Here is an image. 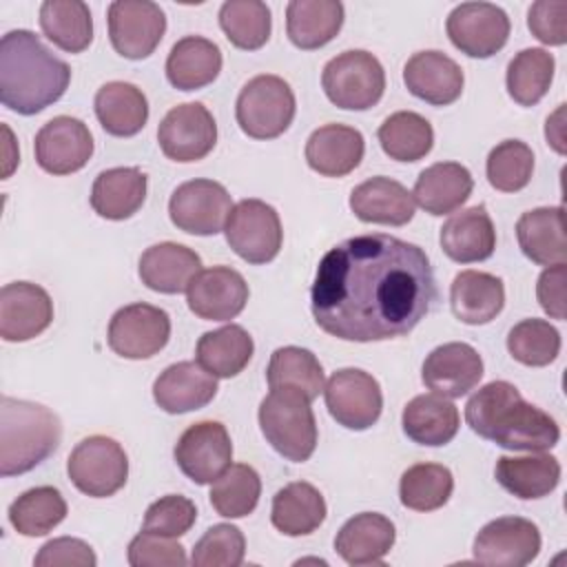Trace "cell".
Instances as JSON below:
<instances>
[{
	"label": "cell",
	"mask_w": 567,
	"mask_h": 567,
	"mask_svg": "<svg viewBox=\"0 0 567 567\" xmlns=\"http://www.w3.org/2000/svg\"><path fill=\"white\" fill-rule=\"evenodd\" d=\"M434 301L436 279L425 250L383 233L332 246L310 290L315 323L357 343L405 337Z\"/></svg>",
	"instance_id": "cell-1"
},
{
	"label": "cell",
	"mask_w": 567,
	"mask_h": 567,
	"mask_svg": "<svg viewBox=\"0 0 567 567\" xmlns=\"http://www.w3.org/2000/svg\"><path fill=\"white\" fill-rule=\"evenodd\" d=\"M465 421L474 434L514 452H545L560 439L558 423L527 403L509 381H489L465 403Z\"/></svg>",
	"instance_id": "cell-2"
},
{
	"label": "cell",
	"mask_w": 567,
	"mask_h": 567,
	"mask_svg": "<svg viewBox=\"0 0 567 567\" xmlns=\"http://www.w3.org/2000/svg\"><path fill=\"white\" fill-rule=\"evenodd\" d=\"M71 69L29 29L7 31L0 40V102L20 115H35L58 102Z\"/></svg>",
	"instance_id": "cell-3"
},
{
	"label": "cell",
	"mask_w": 567,
	"mask_h": 567,
	"mask_svg": "<svg viewBox=\"0 0 567 567\" xmlns=\"http://www.w3.org/2000/svg\"><path fill=\"white\" fill-rule=\"evenodd\" d=\"M62 423L49 408L2 396L0 401V474L31 472L60 445Z\"/></svg>",
	"instance_id": "cell-4"
},
{
	"label": "cell",
	"mask_w": 567,
	"mask_h": 567,
	"mask_svg": "<svg viewBox=\"0 0 567 567\" xmlns=\"http://www.w3.org/2000/svg\"><path fill=\"white\" fill-rule=\"evenodd\" d=\"M259 427L286 461L303 463L317 447L315 412L299 390L272 388L259 403Z\"/></svg>",
	"instance_id": "cell-5"
},
{
	"label": "cell",
	"mask_w": 567,
	"mask_h": 567,
	"mask_svg": "<svg viewBox=\"0 0 567 567\" xmlns=\"http://www.w3.org/2000/svg\"><path fill=\"white\" fill-rule=\"evenodd\" d=\"M297 102L290 84L279 75H255L235 102L239 128L252 140H272L288 131L295 120Z\"/></svg>",
	"instance_id": "cell-6"
},
{
	"label": "cell",
	"mask_w": 567,
	"mask_h": 567,
	"mask_svg": "<svg viewBox=\"0 0 567 567\" xmlns=\"http://www.w3.org/2000/svg\"><path fill=\"white\" fill-rule=\"evenodd\" d=\"M321 86L334 106L368 111L383 97L385 71L370 51L350 49L328 60L321 73Z\"/></svg>",
	"instance_id": "cell-7"
},
{
	"label": "cell",
	"mask_w": 567,
	"mask_h": 567,
	"mask_svg": "<svg viewBox=\"0 0 567 567\" xmlns=\"http://www.w3.org/2000/svg\"><path fill=\"white\" fill-rule=\"evenodd\" d=\"M66 472L82 494L106 498L124 487L128 478V456L115 439L93 434L71 450Z\"/></svg>",
	"instance_id": "cell-8"
},
{
	"label": "cell",
	"mask_w": 567,
	"mask_h": 567,
	"mask_svg": "<svg viewBox=\"0 0 567 567\" xmlns=\"http://www.w3.org/2000/svg\"><path fill=\"white\" fill-rule=\"evenodd\" d=\"M224 235L233 252L252 266L272 261L284 241L279 213L261 199H241L235 204Z\"/></svg>",
	"instance_id": "cell-9"
},
{
	"label": "cell",
	"mask_w": 567,
	"mask_h": 567,
	"mask_svg": "<svg viewBox=\"0 0 567 567\" xmlns=\"http://www.w3.org/2000/svg\"><path fill=\"white\" fill-rule=\"evenodd\" d=\"M323 396L330 416L354 432L372 427L383 410L379 381L359 368H341L332 372L323 385Z\"/></svg>",
	"instance_id": "cell-10"
},
{
	"label": "cell",
	"mask_w": 567,
	"mask_h": 567,
	"mask_svg": "<svg viewBox=\"0 0 567 567\" xmlns=\"http://www.w3.org/2000/svg\"><path fill=\"white\" fill-rule=\"evenodd\" d=\"M168 312L144 301L120 308L109 321V348L124 359H151L168 343Z\"/></svg>",
	"instance_id": "cell-11"
},
{
	"label": "cell",
	"mask_w": 567,
	"mask_h": 567,
	"mask_svg": "<svg viewBox=\"0 0 567 567\" xmlns=\"http://www.w3.org/2000/svg\"><path fill=\"white\" fill-rule=\"evenodd\" d=\"M233 210V199L224 184L215 179H190L179 184L168 199L171 221L188 235H217Z\"/></svg>",
	"instance_id": "cell-12"
},
{
	"label": "cell",
	"mask_w": 567,
	"mask_h": 567,
	"mask_svg": "<svg viewBox=\"0 0 567 567\" xmlns=\"http://www.w3.org/2000/svg\"><path fill=\"white\" fill-rule=\"evenodd\" d=\"M113 49L128 60L148 58L164 38L166 16L151 0H115L106 11Z\"/></svg>",
	"instance_id": "cell-13"
},
{
	"label": "cell",
	"mask_w": 567,
	"mask_h": 567,
	"mask_svg": "<svg viewBox=\"0 0 567 567\" xmlns=\"http://www.w3.org/2000/svg\"><path fill=\"white\" fill-rule=\"evenodd\" d=\"M445 31L461 53L483 60L507 44L509 18L492 2H463L450 11Z\"/></svg>",
	"instance_id": "cell-14"
},
{
	"label": "cell",
	"mask_w": 567,
	"mask_h": 567,
	"mask_svg": "<svg viewBox=\"0 0 567 567\" xmlns=\"http://www.w3.org/2000/svg\"><path fill=\"white\" fill-rule=\"evenodd\" d=\"M162 153L173 162H199L217 144V124L202 102L173 106L157 126Z\"/></svg>",
	"instance_id": "cell-15"
},
{
	"label": "cell",
	"mask_w": 567,
	"mask_h": 567,
	"mask_svg": "<svg viewBox=\"0 0 567 567\" xmlns=\"http://www.w3.org/2000/svg\"><path fill=\"white\" fill-rule=\"evenodd\" d=\"M173 456L184 476L197 485H208L230 467V434L219 421L193 423L177 439Z\"/></svg>",
	"instance_id": "cell-16"
},
{
	"label": "cell",
	"mask_w": 567,
	"mask_h": 567,
	"mask_svg": "<svg viewBox=\"0 0 567 567\" xmlns=\"http://www.w3.org/2000/svg\"><path fill=\"white\" fill-rule=\"evenodd\" d=\"M474 560L489 567H523L540 551L538 527L520 516H501L481 527L474 538Z\"/></svg>",
	"instance_id": "cell-17"
},
{
	"label": "cell",
	"mask_w": 567,
	"mask_h": 567,
	"mask_svg": "<svg viewBox=\"0 0 567 567\" xmlns=\"http://www.w3.org/2000/svg\"><path fill=\"white\" fill-rule=\"evenodd\" d=\"M35 162L51 175H71L86 166L93 155V135L89 126L71 115L49 120L33 142Z\"/></svg>",
	"instance_id": "cell-18"
},
{
	"label": "cell",
	"mask_w": 567,
	"mask_h": 567,
	"mask_svg": "<svg viewBox=\"0 0 567 567\" xmlns=\"http://www.w3.org/2000/svg\"><path fill=\"white\" fill-rule=\"evenodd\" d=\"M53 321L49 292L31 281H11L0 290V337L11 343L42 334Z\"/></svg>",
	"instance_id": "cell-19"
},
{
	"label": "cell",
	"mask_w": 567,
	"mask_h": 567,
	"mask_svg": "<svg viewBox=\"0 0 567 567\" xmlns=\"http://www.w3.org/2000/svg\"><path fill=\"white\" fill-rule=\"evenodd\" d=\"M248 301V284L230 266L202 270L186 290V303L204 321H230Z\"/></svg>",
	"instance_id": "cell-20"
},
{
	"label": "cell",
	"mask_w": 567,
	"mask_h": 567,
	"mask_svg": "<svg viewBox=\"0 0 567 567\" xmlns=\"http://www.w3.org/2000/svg\"><path fill=\"white\" fill-rule=\"evenodd\" d=\"M483 359L470 343L450 341L436 346L423 361L421 379L427 390L445 399H461L478 385Z\"/></svg>",
	"instance_id": "cell-21"
},
{
	"label": "cell",
	"mask_w": 567,
	"mask_h": 567,
	"mask_svg": "<svg viewBox=\"0 0 567 567\" xmlns=\"http://www.w3.org/2000/svg\"><path fill=\"white\" fill-rule=\"evenodd\" d=\"M403 82L408 91L432 104L447 106L463 93V69L443 51H419L403 66Z\"/></svg>",
	"instance_id": "cell-22"
},
{
	"label": "cell",
	"mask_w": 567,
	"mask_h": 567,
	"mask_svg": "<svg viewBox=\"0 0 567 567\" xmlns=\"http://www.w3.org/2000/svg\"><path fill=\"white\" fill-rule=\"evenodd\" d=\"M217 394V377L195 361L168 365L153 383L155 403L168 414H184L206 408Z\"/></svg>",
	"instance_id": "cell-23"
},
{
	"label": "cell",
	"mask_w": 567,
	"mask_h": 567,
	"mask_svg": "<svg viewBox=\"0 0 567 567\" xmlns=\"http://www.w3.org/2000/svg\"><path fill=\"white\" fill-rule=\"evenodd\" d=\"M140 279L148 290L162 295L186 292L190 281L202 272L199 255L175 241L148 246L140 257Z\"/></svg>",
	"instance_id": "cell-24"
},
{
	"label": "cell",
	"mask_w": 567,
	"mask_h": 567,
	"mask_svg": "<svg viewBox=\"0 0 567 567\" xmlns=\"http://www.w3.org/2000/svg\"><path fill=\"white\" fill-rule=\"evenodd\" d=\"M365 153L361 131L346 124H326L310 133L306 142L308 166L323 177H343L352 173Z\"/></svg>",
	"instance_id": "cell-25"
},
{
	"label": "cell",
	"mask_w": 567,
	"mask_h": 567,
	"mask_svg": "<svg viewBox=\"0 0 567 567\" xmlns=\"http://www.w3.org/2000/svg\"><path fill=\"white\" fill-rule=\"evenodd\" d=\"M350 210L365 224L405 226L414 217V197L401 182L379 175L352 188Z\"/></svg>",
	"instance_id": "cell-26"
},
{
	"label": "cell",
	"mask_w": 567,
	"mask_h": 567,
	"mask_svg": "<svg viewBox=\"0 0 567 567\" xmlns=\"http://www.w3.org/2000/svg\"><path fill=\"white\" fill-rule=\"evenodd\" d=\"M396 538L394 523L377 512H361L348 518L334 538V551L348 565H381Z\"/></svg>",
	"instance_id": "cell-27"
},
{
	"label": "cell",
	"mask_w": 567,
	"mask_h": 567,
	"mask_svg": "<svg viewBox=\"0 0 567 567\" xmlns=\"http://www.w3.org/2000/svg\"><path fill=\"white\" fill-rule=\"evenodd\" d=\"M443 252L458 264H474L492 257L496 248V230L483 204L454 213L439 235Z\"/></svg>",
	"instance_id": "cell-28"
},
{
	"label": "cell",
	"mask_w": 567,
	"mask_h": 567,
	"mask_svg": "<svg viewBox=\"0 0 567 567\" xmlns=\"http://www.w3.org/2000/svg\"><path fill=\"white\" fill-rule=\"evenodd\" d=\"M516 239L527 259L538 266L567 261L565 208L540 206L523 213L516 221Z\"/></svg>",
	"instance_id": "cell-29"
},
{
	"label": "cell",
	"mask_w": 567,
	"mask_h": 567,
	"mask_svg": "<svg viewBox=\"0 0 567 567\" xmlns=\"http://www.w3.org/2000/svg\"><path fill=\"white\" fill-rule=\"evenodd\" d=\"M472 188L474 177L463 164L436 162L419 173L412 197L425 213L439 217L461 208L472 195Z\"/></svg>",
	"instance_id": "cell-30"
},
{
	"label": "cell",
	"mask_w": 567,
	"mask_h": 567,
	"mask_svg": "<svg viewBox=\"0 0 567 567\" xmlns=\"http://www.w3.org/2000/svg\"><path fill=\"white\" fill-rule=\"evenodd\" d=\"M450 306L467 326L489 323L505 306L503 279L483 270H461L450 286Z\"/></svg>",
	"instance_id": "cell-31"
},
{
	"label": "cell",
	"mask_w": 567,
	"mask_h": 567,
	"mask_svg": "<svg viewBox=\"0 0 567 567\" xmlns=\"http://www.w3.org/2000/svg\"><path fill=\"white\" fill-rule=\"evenodd\" d=\"M146 175L135 166L102 171L91 188V208L113 221L133 217L146 199Z\"/></svg>",
	"instance_id": "cell-32"
},
{
	"label": "cell",
	"mask_w": 567,
	"mask_h": 567,
	"mask_svg": "<svg viewBox=\"0 0 567 567\" xmlns=\"http://www.w3.org/2000/svg\"><path fill=\"white\" fill-rule=\"evenodd\" d=\"M401 425L408 439L419 445L439 447L450 443L461 425L458 408L441 394H419L403 408Z\"/></svg>",
	"instance_id": "cell-33"
},
{
	"label": "cell",
	"mask_w": 567,
	"mask_h": 567,
	"mask_svg": "<svg viewBox=\"0 0 567 567\" xmlns=\"http://www.w3.org/2000/svg\"><path fill=\"white\" fill-rule=\"evenodd\" d=\"M221 71L219 47L202 35L177 40L166 58V78L179 91H197L217 80Z\"/></svg>",
	"instance_id": "cell-34"
},
{
	"label": "cell",
	"mask_w": 567,
	"mask_h": 567,
	"mask_svg": "<svg viewBox=\"0 0 567 567\" xmlns=\"http://www.w3.org/2000/svg\"><path fill=\"white\" fill-rule=\"evenodd\" d=\"M496 483L516 498L532 501L554 492L560 483V463L551 454L501 456L494 467Z\"/></svg>",
	"instance_id": "cell-35"
},
{
	"label": "cell",
	"mask_w": 567,
	"mask_h": 567,
	"mask_svg": "<svg viewBox=\"0 0 567 567\" xmlns=\"http://www.w3.org/2000/svg\"><path fill=\"white\" fill-rule=\"evenodd\" d=\"M343 16L339 0H292L286 7V33L297 49L312 51L337 38Z\"/></svg>",
	"instance_id": "cell-36"
},
{
	"label": "cell",
	"mask_w": 567,
	"mask_h": 567,
	"mask_svg": "<svg viewBox=\"0 0 567 567\" xmlns=\"http://www.w3.org/2000/svg\"><path fill=\"white\" fill-rule=\"evenodd\" d=\"M93 106L102 128L115 137L137 135L148 120L146 95L135 84L122 80L102 84L95 93Z\"/></svg>",
	"instance_id": "cell-37"
},
{
	"label": "cell",
	"mask_w": 567,
	"mask_h": 567,
	"mask_svg": "<svg viewBox=\"0 0 567 567\" xmlns=\"http://www.w3.org/2000/svg\"><path fill=\"white\" fill-rule=\"evenodd\" d=\"M326 514L321 492L306 481L288 483L272 496L270 520L286 536L312 534L326 520Z\"/></svg>",
	"instance_id": "cell-38"
},
{
	"label": "cell",
	"mask_w": 567,
	"mask_h": 567,
	"mask_svg": "<svg viewBox=\"0 0 567 567\" xmlns=\"http://www.w3.org/2000/svg\"><path fill=\"white\" fill-rule=\"evenodd\" d=\"M252 337L237 323L204 332L197 341V363L217 379L237 377L252 359Z\"/></svg>",
	"instance_id": "cell-39"
},
{
	"label": "cell",
	"mask_w": 567,
	"mask_h": 567,
	"mask_svg": "<svg viewBox=\"0 0 567 567\" xmlns=\"http://www.w3.org/2000/svg\"><path fill=\"white\" fill-rule=\"evenodd\" d=\"M40 29L58 49L82 53L93 40V18L82 0H44L40 4Z\"/></svg>",
	"instance_id": "cell-40"
},
{
	"label": "cell",
	"mask_w": 567,
	"mask_h": 567,
	"mask_svg": "<svg viewBox=\"0 0 567 567\" xmlns=\"http://www.w3.org/2000/svg\"><path fill=\"white\" fill-rule=\"evenodd\" d=\"M379 144L390 159L419 162L434 146L432 124L414 111H396L377 131Z\"/></svg>",
	"instance_id": "cell-41"
},
{
	"label": "cell",
	"mask_w": 567,
	"mask_h": 567,
	"mask_svg": "<svg viewBox=\"0 0 567 567\" xmlns=\"http://www.w3.org/2000/svg\"><path fill=\"white\" fill-rule=\"evenodd\" d=\"M268 388L299 390L308 401H315L323 392V368L319 359L299 346H284L270 354L266 368Z\"/></svg>",
	"instance_id": "cell-42"
},
{
	"label": "cell",
	"mask_w": 567,
	"mask_h": 567,
	"mask_svg": "<svg viewBox=\"0 0 567 567\" xmlns=\"http://www.w3.org/2000/svg\"><path fill=\"white\" fill-rule=\"evenodd\" d=\"M9 523L22 536L35 538L49 534L66 518V501L60 489L40 485L22 492L9 505Z\"/></svg>",
	"instance_id": "cell-43"
},
{
	"label": "cell",
	"mask_w": 567,
	"mask_h": 567,
	"mask_svg": "<svg viewBox=\"0 0 567 567\" xmlns=\"http://www.w3.org/2000/svg\"><path fill=\"white\" fill-rule=\"evenodd\" d=\"M554 55L545 49L532 47L518 51L509 60L505 73L509 97L520 106L538 104L549 91V84L554 80Z\"/></svg>",
	"instance_id": "cell-44"
},
{
	"label": "cell",
	"mask_w": 567,
	"mask_h": 567,
	"mask_svg": "<svg viewBox=\"0 0 567 567\" xmlns=\"http://www.w3.org/2000/svg\"><path fill=\"white\" fill-rule=\"evenodd\" d=\"M219 27L233 47L257 51L272 31L270 9L261 0H226L219 9Z\"/></svg>",
	"instance_id": "cell-45"
},
{
	"label": "cell",
	"mask_w": 567,
	"mask_h": 567,
	"mask_svg": "<svg viewBox=\"0 0 567 567\" xmlns=\"http://www.w3.org/2000/svg\"><path fill=\"white\" fill-rule=\"evenodd\" d=\"M454 489V476L445 465L416 463L401 474V505L414 512H432L443 507Z\"/></svg>",
	"instance_id": "cell-46"
},
{
	"label": "cell",
	"mask_w": 567,
	"mask_h": 567,
	"mask_svg": "<svg viewBox=\"0 0 567 567\" xmlns=\"http://www.w3.org/2000/svg\"><path fill=\"white\" fill-rule=\"evenodd\" d=\"M261 496V478L255 467L246 463H230V467L213 481L210 505L224 518L248 516Z\"/></svg>",
	"instance_id": "cell-47"
},
{
	"label": "cell",
	"mask_w": 567,
	"mask_h": 567,
	"mask_svg": "<svg viewBox=\"0 0 567 567\" xmlns=\"http://www.w3.org/2000/svg\"><path fill=\"white\" fill-rule=\"evenodd\" d=\"M509 354L529 368H543L556 361L560 352V332L545 319H523L507 334Z\"/></svg>",
	"instance_id": "cell-48"
},
{
	"label": "cell",
	"mask_w": 567,
	"mask_h": 567,
	"mask_svg": "<svg viewBox=\"0 0 567 567\" xmlns=\"http://www.w3.org/2000/svg\"><path fill=\"white\" fill-rule=\"evenodd\" d=\"M485 171L492 188L501 193H518L532 179L534 153L520 140H503L489 151Z\"/></svg>",
	"instance_id": "cell-49"
},
{
	"label": "cell",
	"mask_w": 567,
	"mask_h": 567,
	"mask_svg": "<svg viewBox=\"0 0 567 567\" xmlns=\"http://www.w3.org/2000/svg\"><path fill=\"white\" fill-rule=\"evenodd\" d=\"M246 556V538L230 523L213 525L195 543L190 563L195 567H239Z\"/></svg>",
	"instance_id": "cell-50"
},
{
	"label": "cell",
	"mask_w": 567,
	"mask_h": 567,
	"mask_svg": "<svg viewBox=\"0 0 567 567\" xmlns=\"http://www.w3.org/2000/svg\"><path fill=\"white\" fill-rule=\"evenodd\" d=\"M197 520V507L182 494H166L148 505L144 514V532L177 538L190 532Z\"/></svg>",
	"instance_id": "cell-51"
},
{
	"label": "cell",
	"mask_w": 567,
	"mask_h": 567,
	"mask_svg": "<svg viewBox=\"0 0 567 567\" xmlns=\"http://www.w3.org/2000/svg\"><path fill=\"white\" fill-rule=\"evenodd\" d=\"M126 558L131 567H182L188 563L179 543L144 529L128 543Z\"/></svg>",
	"instance_id": "cell-52"
},
{
	"label": "cell",
	"mask_w": 567,
	"mask_h": 567,
	"mask_svg": "<svg viewBox=\"0 0 567 567\" xmlns=\"http://www.w3.org/2000/svg\"><path fill=\"white\" fill-rule=\"evenodd\" d=\"M527 27L536 40L549 47H563L567 42V2L565 0H538L527 11Z\"/></svg>",
	"instance_id": "cell-53"
},
{
	"label": "cell",
	"mask_w": 567,
	"mask_h": 567,
	"mask_svg": "<svg viewBox=\"0 0 567 567\" xmlns=\"http://www.w3.org/2000/svg\"><path fill=\"white\" fill-rule=\"evenodd\" d=\"M33 565L38 567H95L97 556L91 549L89 543L71 536H60L40 547V551L33 558Z\"/></svg>",
	"instance_id": "cell-54"
},
{
	"label": "cell",
	"mask_w": 567,
	"mask_h": 567,
	"mask_svg": "<svg viewBox=\"0 0 567 567\" xmlns=\"http://www.w3.org/2000/svg\"><path fill=\"white\" fill-rule=\"evenodd\" d=\"M565 281H567V266L554 264L540 272L536 284V297L540 308L551 319H558V321L565 319Z\"/></svg>",
	"instance_id": "cell-55"
},
{
	"label": "cell",
	"mask_w": 567,
	"mask_h": 567,
	"mask_svg": "<svg viewBox=\"0 0 567 567\" xmlns=\"http://www.w3.org/2000/svg\"><path fill=\"white\" fill-rule=\"evenodd\" d=\"M563 113H565V104H560L556 109L554 115L547 117V124H545V137H547V144L556 151V153H565V135H563Z\"/></svg>",
	"instance_id": "cell-56"
}]
</instances>
